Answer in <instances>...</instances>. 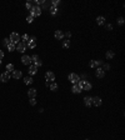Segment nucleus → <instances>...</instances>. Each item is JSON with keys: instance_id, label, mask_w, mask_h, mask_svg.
I'll return each instance as SVG.
<instances>
[{"instance_id": "nucleus-1", "label": "nucleus", "mask_w": 125, "mask_h": 140, "mask_svg": "<svg viewBox=\"0 0 125 140\" xmlns=\"http://www.w3.org/2000/svg\"><path fill=\"white\" fill-rule=\"evenodd\" d=\"M30 15L33 16V18H35V16H40L41 15V8L40 6H31V9H30Z\"/></svg>"}, {"instance_id": "nucleus-2", "label": "nucleus", "mask_w": 125, "mask_h": 140, "mask_svg": "<svg viewBox=\"0 0 125 140\" xmlns=\"http://www.w3.org/2000/svg\"><path fill=\"white\" fill-rule=\"evenodd\" d=\"M9 39H10V41L13 44H15V45H16V44L19 43V40H20V35L18 33H11L10 36H9Z\"/></svg>"}, {"instance_id": "nucleus-3", "label": "nucleus", "mask_w": 125, "mask_h": 140, "mask_svg": "<svg viewBox=\"0 0 125 140\" xmlns=\"http://www.w3.org/2000/svg\"><path fill=\"white\" fill-rule=\"evenodd\" d=\"M35 46H36V38H35V36H30V38H29V41L26 43V48L34 49Z\"/></svg>"}, {"instance_id": "nucleus-4", "label": "nucleus", "mask_w": 125, "mask_h": 140, "mask_svg": "<svg viewBox=\"0 0 125 140\" xmlns=\"http://www.w3.org/2000/svg\"><path fill=\"white\" fill-rule=\"evenodd\" d=\"M69 80H70V83H73V84H78V83L80 81V76L78 75V74H75V73H71L69 75Z\"/></svg>"}, {"instance_id": "nucleus-5", "label": "nucleus", "mask_w": 125, "mask_h": 140, "mask_svg": "<svg viewBox=\"0 0 125 140\" xmlns=\"http://www.w3.org/2000/svg\"><path fill=\"white\" fill-rule=\"evenodd\" d=\"M16 50L19 51V52H25V50H26V44L25 43H23V41H19L16 44Z\"/></svg>"}, {"instance_id": "nucleus-6", "label": "nucleus", "mask_w": 125, "mask_h": 140, "mask_svg": "<svg viewBox=\"0 0 125 140\" xmlns=\"http://www.w3.org/2000/svg\"><path fill=\"white\" fill-rule=\"evenodd\" d=\"M45 78H46V81L53 83V81L55 80V74L53 73V71H48V73L45 74Z\"/></svg>"}, {"instance_id": "nucleus-7", "label": "nucleus", "mask_w": 125, "mask_h": 140, "mask_svg": "<svg viewBox=\"0 0 125 140\" xmlns=\"http://www.w3.org/2000/svg\"><path fill=\"white\" fill-rule=\"evenodd\" d=\"M0 80H1L3 83H8L9 80H10V74H9L8 71L3 73L1 75H0Z\"/></svg>"}, {"instance_id": "nucleus-8", "label": "nucleus", "mask_w": 125, "mask_h": 140, "mask_svg": "<svg viewBox=\"0 0 125 140\" xmlns=\"http://www.w3.org/2000/svg\"><path fill=\"white\" fill-rule=\"evenodd\" d=\"M21 63H23L24 65H30V63H31V58L29 55H23L21 56Z\"/></svg>"}, {"instance_id": "nucleus-9", "label": "nucleus", "mask_w": 125, "mask_h": 140, "mask_svg": "<svg viewBox=\"0 0 125 140\" xmlns=\"http://www.w3.org/2000/svg\"><path fill=\"white\" fill-rule=\"evenodd\" d=\"M71 91H73L74 94H80L83 91V89L80 88L78 84H73V88H71Z\"/></svg>"}, {"instance_id": "nucleus-10", "label": "nucleus", "mask_w": 125, "mask_h": 140, "mask_svg": "<svg viewBox=\"0 0 125 140\" xmlns=\"http://www.w3.org/2000/svg\"><path fill=\"white\" fill-rule=\"evenodd\" d=\"M95 74H96V76L99 78V79H103V78L105 76V71H104V70H103L101 68H96Z\"/></svg>"}, {"instance_id": "nucleus-11", "label": "nucleus", "mask_w": 125, "mask_h": 140, "mask_svg": "<svg viewBox=\"0 0 125 140\" xmlns=\"http://www.w3.org/2000/svg\"><path fill=\"white\" fill-rule=\"evenodd\" d=\"M54 36L58 39V40H62V39H64V33H62L61 30H55Z\"/></svg>"}, {"instance_id": "nucleus-12", "label": "nucleus", "mask_w": 125, "mask_h": 140, "mask_svg": "<svg viewBox=\"0 0 125 140\" xmlns=\"http://www.w3.org/2000/svg\"><path fill=\"white\" fill-rule=\"evenodd\" d=\"M101 104H103L101 98H99V96H95V98H93V105H95V106H100Z\"/></svg>"}, {"instance_id": "nucleus-13", "label": "nucleus", "mask_w": 125, "mask_h": 140, "mask_svg": "<svg viewBox=\"0 0 125 140\" xmlns=\"http://www.w3.org/2000/svg\"><path fill=\"white\" fill-rule=\"evenodd\" d=\"M84 104H85L86 106H91L93 105V98L91 96H85V98H84Z\"/></svg>"}, {"instance_id": "nucleus-14", "label": "nucleus", "mask_w": 125, "mask_h": 140, "mask_svg": "<svg viewBox=\"0 0 125 140\" xmlns=\"http://www.w3.org/2000/svg\"><path fill=\"white\" fill-rule=\"evenodd\" d=\"M36 73H38V66H35V65H30V66H29V74H30V75H35Z\"/></svg>"}, {"instance_id": "nucleus-15", "label": "nucleus", "mask_w": 125, "mask_h": 140, "mask_svg": "<svg viewBox=\"0 0 125 140\" xmlns=\"http://www.w3.org/2000/svg\"><path fill=\"white\" fill-rule=\"evenodd\" d=\"M28 96L31 99V98H35L36 96V89H34V88H31V89L28 90Z\"/></svg>"}, {"instance_id": "nucleus-16", "label": "nucleus", "mask_w": 125, "mask_h": 140, "mask_svg": "<svg viewBox=\"0 0 125 140\" xmlns=\"http://www.w3.org/2000/svg\"><path fill=\"white\" fill-rule=\"evenodd\" d=\"M21 76H23V73H21L20 70H14V71H13V78L14 79H20Z\"/></svg>"}, {"instance_id": "nucleus-17", "label": "nucleus", "mask_w": 125, "mask_h": 140, "mask_svg": "<svg viewBox=\"0 0 125 140\" xmlns=\"http://www.w3.org/2000/svg\"><path fill=\"white\" fill-rule=\"evenodd\" d=\"M96 23H98V25H104L105 24V18L104 16H98L96 18Z\"/></svg>"}, {"instance_id": "nucleus-18", "label": "nucleus", "mask_w": 125, "mask_h": 140, "mask_svg": "<svg viewBox=\"0 0 125 140\" xmlns=\"http://www.w3.org/2000/svg\"><path fill=\"white\" fill-rule=\"evenodd\" d=\"M105 56H106V59H113L115 56V54H114L113 50H108V51H106V54H105Z\"/></svg>"}, {"instance_id": "nucleus-19", "label": "nucleus", "mask_w": 125, "mask_h": 140, "mask_svg": "<svg viewBox=\"0 0 125 140\" xmlns=\"http://www.w3.org/2000/svg\"><path fill=\"white\" fill-rule=\"evenodd\" d=\"M24 83L26 85H30V84H33V83H34V80H33V78H31V76H26V78H24Z\"/></svg>"}, {"instance_id": "nucleus-20", "label": "nucleus", "mask_w": 125, "mask_h": 140, "mask_svg": "<svg viewBox=\"0 0 125 140\" xmlns=\"http://www.w3.org/2000/svg\"><path fill=\"white\" fill-rule=\"evenodd\" d=\"M91 89V84L89 81H84L83 84V90H90Z\"/></svg>"}, {"instance_id": "nucleus-21", "label": "nucleus", "mask_w": 125, "mask_h": 140, "mask_svg": "<svg viewBox=\"0 0 125 140\" xmlns=\"http://www.w3.org/2000/svg\"><path fill=\"white\" fill-rule=\"evenodd\" d=\"M49 88H50V90H51V91H56V90H58V85H56V83H55V81L50 83V84H49Z\"/></svg>"}, {"instance_id": "nucleus-22", "label": "nucleus", "mask_w": 125, "mask_h": 140, "mask_svg": "<svg viewBox=\"0 0 125 140\" xmlns=\"http://www.w3.org/2000/svg\"><path fill=\"white\" fill-rule=\"evenodd\" d=\"M6 48H8V51H14V50H16V45H15V44H13V43H10Z\"/></svg>"}, {"instance_id": "nucleus-23", "label": "nucleus", "mask_w": 125, "mask_h": 140, "mask_svg": "<svg viewBox=\"0 0 125 140\" xmlns=\"http://www.w3.org/2000/svg\"><path fill=\"white\" fill-rule=\"evenodd\" d=\"M69 46H70V40H69V39L62 40V48H64V49H68Z\"/></svg>"}, {"instance_id": "nucleus-24", "label": "nucleus", "mask_w": 125, "mask_h": 140, "mask_svg": "<svg viewBox=\"0 0 125 140\" xmlns=\"http://www.w3.org/2000/svg\"><path fill=\"white\" fill-rule=\"evenodd\" d=\"M14 70H15V68H14V65H13V64H8L6 65V71L8 73H13Z\"/></svg>"}, {"instance_id": "nucleus-25", "label": "nucleus", "mask_w": 125, "mask_h": 140, "mask_svg": "<svg viewBox=\"0 0 125 140\" xmlns=\"http://www.w3.org/2000/svg\"><path fill=\"white\" fill-rule=\"evenodd\" d=\"M29 38H30V36H29L28 34H24L23 36H20V39H23V43H25V44L29 41Z\"/></svg>"}, {"instance_id": "nucleus-26", "label": "nucleus", "mask_w": 125, "mask_h": 140, "mask_svg": "<svg viewBox=\"0 0 125 140\" xmlns=\"http://www.w3.org/2000/svg\"><path fill=\"white\" fill-rule=\"evenodd\" d=\"M50 13H51V15H56L58 14V8L56 6H50Z\"/></svg>"}, {"instance_id": "nucleus-27", "label": "nucleus", "mask_w": 125, "mask_h": 140, "mask_svg": "<svg viewBox=\"0 0 125 140\" xmlns=\"http://www.w3.org/2000/svg\"><path fill=\"white\" fill-rule=\"evenodd\" d=\"M11 41H10V39H8V38H5V39H4V40H3V45L4 46H8L9 45V44H10Z\"/></svg>"}, {"instance_id": "nucleus-28", "label": "nucleus", "mask_w": 125, "mask_h": 140, "mask_svg": "<svg viewBox=\"0 0 125 140\" xmlns=\"http://www.w3.org/2000/svg\"><path fill=\"white\" fill-rule=\"evenodd\" d=\"M116 21H118L119 25H123V24H124V18H123V16H119Z\"/></svg>"}, {"instance_id": "nucleus-29", "label": "nucleus", "mask_w": 125, "mask_h": 140, "mask_svg": "<svg viewBox=\"0 0 125 140\" xmlns=\"http://www.w3.org/2000/svg\"><path fill=\"white\" fill-rule=\"evenodd\" d=\"M59 3H60V0H53V1H51V6H56L58 8Z\"/></svg>"}, {"instance_id": "nucleus-30", "label": "nucleus", "mask_w": 125, "mask_h": 140, "mask_svg": "<svg viewBox=\"0 0 125 140\" xmlns=\"http://www.w3.org/2000/svg\"><path fill=\"white\" fill-rule=\"evenodd\" d=\"M34 63H35V64H34L35 66H41V65H43V61L40 60V59H38L36 61H34Z\"/></svg>"}, {"instance_id": "nucleus-31", "label": "nucleus", "mask_w": 125, "mask_h": 140, "mask_svg": "<svg viewBox=\"0 0 125 140\" xmlns=\"http://www.w3.org/2000/svg\"><path fill=\"white\" fill-rule=\"evenodd\" d=\"M26 21H28L29 24H31V23H33V21H34V18L31 16V15H29L28 18H26Z\"/></svg>"}, {"instance_id": "nucleus-32", "label": "nucleus", "mask_w": 125, "mask_h": 140, "mask_svg": "<svg viewBox=\"0 0 125 140\" xmlns=\"http://www.w3.org/2000/svg\"><path fill=\"white\" fill-rule=\"evenodd\" d=\"M89 65H90V68H93V69H95L96 68V64H95V60H91L90 63H89Z\"/></svg>"}, {"instance_id": "nucleus-33", "label": "nucleus", "mask_w": 125, "mask_h": 140, "mask_svg": "<svg viewBox=\"0 0 125 140\" xmlns=\"http://www.w3.org/2000/svg\"><path fill=\"white\" fill-rule=\"evenodd\" d=\"M101 69L104 70V71H106V70H109V69H110V65H109V64H104V66H103Z\"/></svg>"}, {"instance_id": "nucleus-34", "label": "nucleus", "mask_w": 125, "mask_h": 140, "mask_svg": "<svg viewBox=\"0 0 125 140\" xmlns=\"http://www.w3.org/2000/svg\"><path fill=\"white\" fill-rule=\"evenodd\" d=\"M35 104H36V99H35V98H31V99H30V105H33V106H34Z\"/></svg>"}, {"instance_id": "nucleus-35", "label": "nucleus", "mask_w": 125, "mask_h": 140, "mask_svg": "<svg viewBox=\"0 0 125 140\" xmlns=\"http://www.w3.org/2000/svg\"><path fill=\"white\" fill-rule=\"evenodd\" d=\"M30 58H31V60H33V61H36L39 59V56L38 55H33V56H30Z\"/></svg>"}, {"instance_id": "nucleus-36", "label": "nucleus", "mask_w": 125, "mask_h": 140, "mask_svg": "<svg viewBox=\"0 0 125 140\" xmlns=\"http://www.w3.org/2000/svg\"><path fill=\"white\" fill-rule=\"evenodd\" d=\"M31 6H33V5H31V3H26V4H25V8H26V9H29V10L31 9Z\"/></svg>"}, {"instance_id": "nucleus-37", "label": "nucleus", "mask_w": 125, "mask_h": 140, "mask_svg": "<svg viewBox=\"0 0 125 140\" xmlns=\"http://www.w3.org/2000/svg\"><path fill=\"white\" fill-rule=\"evenodd\" d=\"M64 36H66V38H68V39H69V38L71 36V33H70V31H66V33L64 34Z\"/></svg>"}, {"instance_id": "nucleus-38", "label": "nucleus", "mask_w": 125, "mask_h": 140, "mask_svg": "<svg viewBox=\"0 0 125 140\" xmlns=\"http://www.w3.org/2000/svg\"><path fill=\"white\" fill-rule=\"evenodd\" d=\"M106 30H113V25L108 24V25H106Z\"/></svg>"}, {"instance_id": "nucleus-39", "label": "nucleus", "mask_w": 125, "mask_h": 140, "mask_svg": "<svg viewBox=\"0 0 125 140\" xmlns=\"http://www.w3.org/2000/svg\"><path fill=\"white\" fill-rule=\"evenodd\" d=\"M95 64H96V66H99V65L103 64V61L101 60H95Z\"/></svg>"}, {"instance_id": "nucleus-40", "label": "nucleus", "mask_w": 125, "mask_h": 140, "mask_svg": "<svg viewBox=\"0 0 125 140\" xmlns=\"http://www.w3.org/2000/svg\"><path fill=\"white\" fill-rule=\"evenodd\" d=\"M4 58V51L3 50H0V60H1Z\"/></svg>"}, {"instance_id": "nucleus-41", "label": "nucleus", "mask_w": 125, "mask_h": 140, "mask_svg": "<svg viewBox=\"0 0 125 140\" xmlns=\"http://www.w3.org/2000/svg\"><path fill=\"white\" fill-rule=\"evenodd\" d=\"M0 65H1V60H0Z\"/></svg>"}, {"instance_id": "nucleus-42", "label": "nucleus", "mask_w": 125, "mask_h": 140, "mask_svg": "<svg viewBox=\"0 0 125 140\" xmlns=\"http://www.w3.org/2000/svg\"><path fill=\"white\" fill-rule=\"evenodd\" d=\"M86 140H89V139H86Z\"/></svg>"}]
</instances>
